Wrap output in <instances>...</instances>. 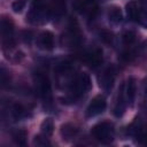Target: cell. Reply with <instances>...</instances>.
<instances>
[{"label": "cell", "instance_id": "cell-1", "mask_svg": "<svg viewBox=\"0 0 147 147\" xmlns=\"http://www.w3.org/2000/svg\"><path fill=\"white\" fill-rule=\"evenodd\" d=\"M91 134L102 144H109L114 140V125L110 122H100L91 129Z\"/></svg>", "mask_w": 147, "mask_h": 147}, {"label": "cell", "instance_id": "cell-2", "mask_svg": "<svg viewBox=\"0 0 147 147\" xmlns=\"http://www.w3.org/2000/svg\"><path fill=\"white\" fill-rule=\"evenodd\" d=\"M91 87H92V82L90 76L85 72H82L75 79V83L72 85V93L75 96H80L86 92H88Z\"/></svg>", "mask_w": 147, "mask_h": 147}, {"label": "cell", "instance_id": "cell-3", "mask_svg": "<svg viewBox=\"0 0 147 147\" xmlns=\"http://www.w3.org/2000/svg\"><path fill=\"white\" fill-rule=\"evenodd\" d=\"M106 106H107V102H106L105 96H102V95L94 96L86 108V116L87 117H94V116L102 114L106 109Z\"/></svg>", "mask_w": 147, "mask_h": 147}, {"label": "cell", "instance_id": "cell-4", "mask_svg": "<svg viewBox=\"0 0 147 147\" xmlns=\"http://www.w3.org/2000/svg\"><path fill=\"white\" fill-rule=\"evenodd\" d=\"M74 7L77 11L87 14L88 16L93 17L98 11V6L95 0H75Z\"/></svg>", "mask_w": 147, "mask_h": 147}, {"label": "cell", "instance_id": "cell-5", "mask_svg": "<svg viewBox=\"0 0 147 147\" xmlns=\"http://www.w3.org/2000/svg\"><path fill=\"white\" fill-rule=\"evenodd\" d=\"M1 34H2V42L5 46H13L14 44V26L13 23L7 20H1Z\"/></svg>", "mask_w": 147, "mask_h": 147}, {"label": "cell", "instance_id": "cell-6", "mask_svg": "<svg viewBox=\"0 0 147 147\" xmlns=\"http://www.w3.org/2000/svg\"><path fill=\"white\" fill-rule=\"evenodd\" d=\"M37 84H38V88H39V93H40L41 98L45 101H51V96H52L51 83H49V79L47 78V76L38 74L37 75Z\"/></svg>", "mask_w": 147, "mask_h": 147}, {"label": "cell", "instance_id": "cell-7", "mask_svg": "<svg viewBox=\"0 0 147 147\" xmlns=\"http://www.w3.org/2000/svg\"><path fill=\"white\" fill-rule=\"evenodd\" d=\"M114 82H115V70H114V67H108L105 70V72L102 74L101 78H100V86L106 92H110L113 86H114Z\"/></svg>", "mask_w": 147, "mask_h": 147}, {"label": "cell", "instance_id": "cell-8", "mask_svg": "<svg viewBox=\"0 0 147 147\" xmlns=\"http://www.w3.org/2000/svg\"><path fill=\"white\" fill-rule=\"evenodd\" d=\"M67 10V2L65 0H52L49 7H48V11H49V16L54 17V18H60L65 14Z\"/></svg>", "mask_w": 147, "mask_h": 147}, {"label": "cell", "instance_id": "cell-9", "mask_svg": "<svg viewBox=\"0 0 147 147\" xmlns=\"http://www.w3.org/2000/svg\"><path fill=\"white\" fill-rule=\"evenodd\" d=\"M126 96H125V91H124V84L121 86V88L118 90V95H117V100H116V105L114 108V115L116 117H119L123 115L124 109H125V105H126Z\"/></svg>", "mask_w": 147, "mask_h": 147}, {"label": "cell", "instance_id": "cell-10", "mask_svg": "<svg viewBox=\"0 0 147 147\" xmlns=\"http://www.w3.org/2000/svg\"><path fill=\"white\" fill-rule=\"evenodd\" d=\"M38 45L40 48L51 51L54 47V36L49 31H44L38 37Z\"/></svg>", "mask_w": 147, "mask_h": 147}, {"label": "cell", "instance_id": "cell-11", "mask_svg": "<svg viewBox=\"0 0 147 147\" xmlns=\"http://www.w3.org/2000/svg\"><path fill=\"white\" fill-rule=\"evenodd\" d=\"M85 61L86 63L92 67V68H95L98 67L101 62H102V51L99 49V48H95L91 52H88L86 55H85Z\"/></svg>", "mask_w": 147, "mask_h": 147}, {"label": "cell", "instance_id": "cell-12", "mask_svg": "<svg viewBox=\"0 0 147 147\" xmlns=\"http://www.w3.org/2000/svg\"><path fill=\"white\" fill-rule=\"evenodd\" d=\"M124 91H125V96L126 101L130 102V105L133 103L134 96H136V80L133 77H129L125 85H124Z\"/></svg>", "mask_w": 147, "mask_h": 147}, {"label": "cell", "instance_id": "cell-13", "mask_svg": "<svg viewBox=\"0 0 147 147\" xmlns=\"http://www.w3.org/2000/svg\"><path fill=\"white\" fill-rule=\"evenodd\" d=\"M108 20L109 22H111L113 24H118L122 22L123 20V13L119 7L117 6H113L109 8L108 10Z\"/></svg>", "mask_w": 147, "mask_h": 147}, {"label": "cell", "instance_id": "cell-14", "mask_svg": "<svg viewBox=\"0 0 147 147\" xmlns=\"http://www.w3.org/2000/svg\"><path fill=\"white\" fill-rule=\"evenodd\" d=\"M125 10H126V16L130 21H138L139 10L134 1H129L125 6Z\"/></svg>", "mask_w": 147, "mask_h": 147}, {"label": "cell", "instance_id": "cell-15", "mask_svg": "<svg viewBox=\"0 0 147 147\" xmlns=\"http://www.w3.org/2000/svg\"><path fill=\"white\" fill-rule=\"evenodd\" d=\"M78 132V129L76 126H74L72 124H64L61 127V134L63 137V139H70L74 138Z\"/></svg>", "mask_w": 147, "mask_h": 147}, {"label": "cell", "instance_id": "cell-16", "mask_svg": "<svg viewBox=\"0 0 147 147\" xmlns=\"http://www.w3.org/2000/svg\"><path fill=\"white\" fill-rule=\"evenodd\" d=\"M40 131H41V134L45 136V137H51L53 131H54V123L51 118H46L41 125H40Z\"/></svg>", "mask_w": 147, "mask_h": 147}, {"label": "cell", "instance_id": "cell-17", "mask_svg": "<svg viewBox=\"0 0 147 147\" xmlns=\"http://www.w3.org/2000/svg\"><path fill=\"white\" fill-rule=\"evenodd\" d=\"M13 140L20 145V146H24L26 142V131L25 130H16L13 133Z\"/></svg>", "mask_w": 147, "mask_h": 147}, {"label": "cell", "instance_id": "cell-18", "mask_svg": "<svg viewBox=\"0 0 147 147\" xmlns=\"http://www.w3.org/2000/svg\"><path fill=\"white\" fill-rule=\"evenodd\" d=\"M11 115H13V117L15 119H21L22 117H24L26 115V110L22 105L15 103L13 106V108H11Z\"/></svg>", "mask_w": 147, "mask_h": 147}, {"label": "cell", "instance_id": "cell-19", "mask_svg": "<svg viewBox=\"0 0 147 147\" xmlns=\"http://www.w3.org/2000/svg\"><path fill=\"white\" fill-rule=\"evenodd\" d=\"M136 40V33L131 30H126L123 34H122V41L125 45H131L133 44V41Z\"/></svg>", "mask_w": 147, "mask_h": 147}, {"label": "cell", "instance_id": "cell-20", "mask_svg": "<svg viewBox=\"0 0 147 147\" xmlns=\"http://www.w3.org/2000/svg\"><path fill=\"white\" fill-rule=\"evenodd\" d=\"M100 38H101V40L105 44H108V45H111L113 44V40H114L113 33L110 31H107V30H102L100 32Z\"/></svg>", "mask_w": 147, "mask_h": 147}, {"label": "cell", "instance_id": "cell-21", "mask_svg": "<svg viewBox=\"0 0 147 147\" xmlns=\"http://www.w3.org/2000/svg\"><path fill=\"white\" fill-rule=\"evenodd\" d=\"M26 1L28 0H15L13 3H11V9L15 11V13H21L25 5H26Z\"/></svg>", "mask_w": 147, "mask_h": 147}, {"label": "cell", "instance_id": "cell-22", "mask_svg": "<svg viewBox=\"0 0 147 147\" xmlns=\"http://www.w3.org/2000/svg\"><path fill=\"white\" fill-rule=\"evenodd\" d=\"M33 144H34V145H38V146H46V145H49V142H48V140H47V137H45V136H42V137H40V136L34 137Z\"/></svg>", "mask_w": 147, "mask_h": 147}, {"label": "cell", "instance_id": "cell-23", "mask_svg": "<svg viewBox=\"0 0 147 147\" xmlns=\"http://www.w3.org/2000/svg\"><path fill=\"white\" fill-rule=\"evenodd\" d=\"M1 84H2V86H5V85L7 84V78H6V71H5V69H3V68L1 69Z\"/></svg>", "mask_w": 147, "mask_h": 147}]
</instances>
